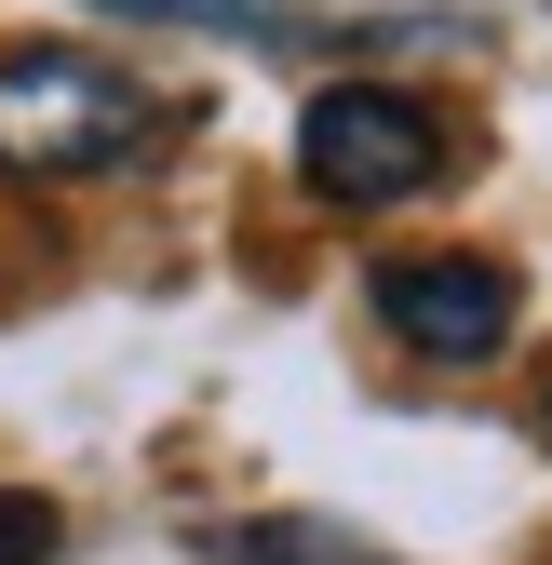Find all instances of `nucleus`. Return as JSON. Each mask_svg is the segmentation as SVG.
<instances>
[{
  "mask_svg": "<svg viewBox=\"0 0 552 565\" xmlns=\"http://www.w3.org/2000/svg\"><path fill=\"white\" fill-rule=\"evenodd\" d=\"M445 175H458L445 108L378 82V67H351V82H323L297 108V189L337 202V216H404V202H432Z\"/></svg>",
  "mask_w": 552,
  "mask_h": 565,
  "instance_id": "nucleus-1",
  "label": "nucleus"
},
{
  "mask_svg": "<svg viewBox=\"0 0 552 565\" xmlns=\"http://www.w3.org/2000/svg\"><path fill=\"white\" fill-rule=\"evenodd\" d=\"M149 149H162V108L108 54L82 41L0 54V175H135Z\"/></svg>",
  "mask_w": 552,
  "mask_h": 565,
  "instance_id": "nucleus-2",
  "label": "nucleus"
},
{
  "mask_svg": "<svg viewBox=\"0 0 552 565\" xmlns=\"http://www.w3.org/2000/svg\"><path fill=\"white\" fill-rule=\"evenodd\" d=\"M378 323L418 350V364H499L512 350V310H526V282L499 256H391L378 282Z\"/></svg>",
  "mask_w": 552,
  "mask_h": 565,
  "instance_id": "nucleus-3",
  "label": "nucleus"
},
{
  "mask_svg": "<svg viewBox=\"0 0 552 565\" xmlns=\"http://www.w3.org/2000/svg\"><path fill=\"white\" fill-rule=\"evenodd\" d=\"M95 14H162V28H216L256 54H310V41H458L471 14H310V0H95Z\"/></svg>",
  "mask_w": 552,
  "mask_h": 565,
  "instance_id": "nucleus-4",
  "label": "nucleus"
},
{
  "mask_svg": "<svg viewBox=\"0 0 552 565\" xmlns=\"http://www.w3.org/2000/svg\"><path fill=\"white\" fill-rule=\"evenodd\" d=\"M230 565H391V552L351 539V525H323V512H256V525L230 539Z\"/></svg>",
  "mask_w": 552,
  "mask_h": 565,
  "instance_id": "nucleus-5",
  "label": "nucleus"
},
{
  "mask_svg": "<svg viewBox=\"0 0 552 565\" xmlns=\"http://www.w3.org/2000/svg\"><path fill=\"white\" fill-rule=\"evenodd\" d=\"M41 269H54V256H41V216H28V175H0V310H14Z\"/></svg>",
  "mask_w": 552,
  "mask_h": 565,
  "instance_id": "nucleus-6",
  "label": "nucleus"
},
{
  "mask_svg": "<svg viewBox=\"0 0 552 565\" xmlns=\"http://www.w3.org/2000/svg\"><path fill=\"white\" fill-rule=\"evenodd\" d=\"M67 552V512L54 499H0V565H54Z\"/></svg>",
  "mask_w": 552,
  "mask_h": 565,
  "instance_id": "nucleus-7",
  "label": "nucleus"
},
{
  "mask_svg": "<svg viewBox=\"0 0 552 565\" xmlns=\"http://www.w3.org/2000/svg\"><path fill=\"white\" fill-rule=\"evenodd\" d=\"M539 431H552V391H539Z\"/></svg>",
  "mask_w": 552,
  "mask_h": 565,
  "instance_id": "nucleus-8",
  "label": "nucleus"
}]
</instances>
